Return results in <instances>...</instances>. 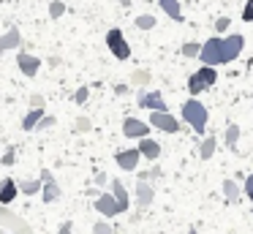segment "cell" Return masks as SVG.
<instances>
[{
    "label": "cell",
    "mask_w": 253,
    "mask_h": 234,
    "mask_svg": "<svg viewBox=\"0 0 253 234\" xmlns=\"http://www.w3.org/2000/svg\"><path fill=\"white\" fill-rule=\"evenodd\" d=\"M182 54H185V57H199V54H202V44H196V41L182 44Z\"/></svg>",
    "instance_id": "obj_26"
},
{
    "label": "cell",
    "mask_w": 253,
    "mask_h": 234,
    "mask_svg": "<svg viewBox=\"0 0 253 234\" xmlns=\"http://www.w3.org/2000/svg\"><path fill=\"white\" fill-rule=\"evenodd\" d=\"M237 139H240V125L231 123L226 128V144H229V150H237Z\"/></svg>",
    "instance_id": "obj_23"
},
{
    "label": "cell",
    "mask_w": 253,
    "mask_h": 234,
    "mask_svg": "<svg viewBox=\"0 0 253 234\" xmlns=\"http://www.w3.org/2000/svg\"><path fill=\"white\" fill-rule=\"evenodd\" d=\"M229 27V16H220L218 22H215V30H226Z\"/></svg>",
    "instance_id": "obj_38"
},
{
    "label": "cell",
    "mask_w": 253,
    "mask_h": 234,
    "mask_svg": "<svg viewBox=\"0 0 253 234\" xmlns=\"http://www.w3.org/2000/svg\"><path fill=\"white\" fill-rule=\"evenodd\" d=\"M17 65L25 76H36L41 68V60L33 57V54H28V52H17Z\"/></svg>",
    "instance_id": "obj_11"
},
{
    "label": "cell",
    "mask_w": 253,
    "mask_h": 234,
    "mask_svg": "<svg viewBox=\"0 0 253 234\" xmlns=\"http://www.w3.org/2000/svg\"><path fill=\"white\" fill-rule=\"evenodd\" d=\"M19 44H22V36H19V30H6L3 36H0V52L19 49Z\"/></svg>",
    "instance_id": "obj_18"
},
{
    "label": "cell",
    "mask_w": 253,
    "mask_h": 234,
    "mask_svg": "<svg viewBox=\"0 0 253 234\" xmlns=\"http://www.w3.org/2000/svg\"><path fill=\"white\" fill-rule=\"evenodd\" d=\"M215 152V139H204L202 147H199V155H202V161H210Z\"/></svg>",
    "instance_id": "obj_25"
},
{
    "label": "cell",
    "mask_w": 253,
    "mask_h": 234,
    "mask_svg": "<svg viewBox=\"0 0 253 234\" xmlns=\"http://www.w3.org/2000/svg\"><path fill=\"white\" fill-rule=\"evenodd\" d=\"M182 117H185V123L191 125L196 134H204V131H207V109H204V103H199L196 98L182 103Z\"/></svg>",
    "instance_id": "obj_1"
},
{
    "label": "cell",
    "mask_w": 253,
    "mask_h": 234,
    "mask_svg": "<svg viewBox=\"0 0 253 234\" xmlns=\"http://www.w3.org/2000/svg\"><path fill=\"white\" fill-rule=\"evenodd\" d=\"M123 134H126L128 139H144V136L150 134V125L142 123V120H136V117H126L123 120Z\"/></svg>",
    "instance_id": "obj_9"
},
{
    "label": "cell",
    "mask_w": 253,
    "mask_h": 234,
    "mask_svg": "<svg viewBox=\"0 0 253 234\" xmlns=\"http://www.w3.org/2000/svg\"><path fill=\"white\" fill-rule=\"evenodd\" d=\"M128 90H131L128 85H115V93H117V95H126Z\"/></svg>",
    "instance_id": "obj_41"
},
{
    "label": "cell",
    "mask_w": 253,
    "mask_h": 234,
    "mask_svg": "<svg viewBox=\"0 0 253 234\" xmlns=\"http://www.w3.org/2000/svg\"><path fill=\"white\" fill-rule=\"evenodd\" d=\"M223 196L229 204H240V185L234 180H223Z\"/></svg>",
    "instance_id": "obj_20"
},
{
    "label": "cell",
    "mask_w": 253,
    "mask_h": 234,
    "mask_svg": "<svg viewBox=\"0 0 253 234\" xmlns=\"http://www.w3.org/2000/svg\"><path fill=\"white\" fill-rule=\"evenodd\" d=\"M106 180H109V177H106V172H98V174H95V185H106Z\"/></svg>",
    "instance_id": "obj_40"
},
{
    "label": "cell",
    "mask_w": 253,
    "mask_h": 234,
    "mask_svg": "<svg viewBox=\"0 0 253 234\" xmlns=\"http://www.w3.org/2000/svg\"><path fill=\"white\" fill-rule=\"evenodd\" d=\"M188 234H196V229H193V226H191V229H188Z\"/></svg>",
    "instance_id": "obj_42"
},
{
    "label": "cell",
    "mask_w": 253,
    "mask_h": 234,
    "mask_svg": "<svg viewBox=\"0 0 253 234\" xmlns=\"http://www.w3.org/2000/svg\"><path fill=\"white\" fill-rule=\"evenodd\" d=\"M30 109H44V95H39V93H36V95L30 98Z\"/></svg>",
    "instance_id": "obj_36"
},
{
    "label": "cell",
    "mask_w": 253,
    "mask_h": 234,
    "mask_svg": "<svg viewBox=\"0 0 253 234\" xmlns=\"http://www.w3.org/2000/svg\"><path fill=\"white\" fill-rule=\"evenodd\" d=\"M41 117H44V109H30L28 117L22 120V128H25V131H33L36 125L41 123Z\"/></svg>",
    "instance_id": "obj_21"
},
{
    "label": "cell",
    "mask_w": 253,
    "mask_h": 234,
    "mask_svg": "<svg viewBox=\"0 0 253 234\" xmlns=\"http://www.w3.org/2000/svg\"><path fill=\"white\" fill-rule=\"evenodd\" d=\"M17 188L22 190L25 196H36L41 190V180H22V183H17Z\"/></svg>",
    "instance_id": "obj_22"
},
{
    "label": "cell",
    "mask_w": 253,
    "mask_h": 234,
    "mask_svg": "<svg viewBox=\"0 0 253 234\" xmlns=\"http://www.w3.org/2000/svg\"><path fill=\"white\" fill-rule=\"evenodd\" d=\"M55 123H57L55 117H49V114H44V117H41V123L36 125V128H52V125H55Z\"/></svg>",
    "instance_id": "obj_35"
},
{
    "label": "cell",
    "mask_w": 253,
    "mask_h": 234,
    "mask_svg": "<svg viewBox=\"0 0 253 234\" xmlns=\"http://www.w3.org/2000/svg\"><path fill=\"white\" fill-rule=\"evenodd\" d=\"M41 196H44V204H52V201H57L63 196L60 185L55 183V177H52L49 169H44V172H41Z\"/></svg>",
    "instance_id": "obj_6"
},
{
    "label": "cell",
    "mask_w": 253,
    "mask_h": 234,
    "mask_svg": "<svg viewBox=\"0 0 253 234\" xmlns=\"http://www.w3.org/2000/svg\"><path fill=\"white\" fill-rule=\"evenodd\" d=\"M245 193H248V199L253 201V174H251V177L245 180Z\"/></svg>",
    "instance_id": "obj_37"
},
{
    "label": "cell",
    "mask_w": 253,
    "mask_h": 234,
    "mask_svg": "<svg viewBox=\"0 0 253 234\" xmlns=\"http://www.w3.org/2000/svg\"><path fill=\"white\" fill-rule=\"evenodd\" d=\"M150 79H153V76H150V71H144V68H139V71L131 74V85H136V87H144Z\"/></svg>",
    "instance_id": "obj_24"
},
{
    "label": "cell",
    "mask_w": 253,
    "mask_h": 234,
    "mask_svg": "<svg viewBox=\"0 0 253 234\" xmlns=\"http://www.w3.org/2000/svg\"><path fill=\"white\" fill-rule=\"evenodd\" d=\"M0 163H3V166H14V163H17V152L6 150V155H3V161H0Z\"/></svg>",
    "instance_id": "obj_33"
},
{
    "label": "cell",
    "mask_w": 253,
    "mask_h": 234,
    "mask_svg": "<svg viewBox=\"0 0 253 234\" xmlns=\"http://www.w3.org/2000/svg\"><path fill=\"white\" fill-rule=\"evenodd\" d=\"M112 196H115V201H117V207H120V212H126L128 207H131L128 190H126V185H123L120 180H112Z\"/></svg>",
    "instance_id": "obj_17"
},
{
    "label": "cell",
    "mask_w": 253,
    "mask_h": 234,
    "mask_svg": "<svg viewBox=\"0 0 253 234\" xmlns=\"http://www.w3.org/2000/svg\"><path fill=\"white\" fill-rule=\"evenodd\" d=\"M71 232H74V226H71L68 221H66V223H60V229H57V234H71Z\"/></svg>",
    "instance_id": "obj_39"
},
{
    "label": "cell",
    "mask_w": 253,
    "mask_h": 234,
    "mask_svg": "<svg viewBox=\"0 0 253 234\" xmlns=\"http://www.w3.org/2000/svg\"><path fill=\"white\" fill-rule=\"evenodd\" d=\"M3 234H6V232H3Z\"/></svg>",
    "instance_id": "obj_44"
},
{
    "label": "cell",
    "mask_w": 253,
    "mask_h": 234,
    "mask_svg": "<svg viewBox=\"0 0 253 234\" xmlns=\"http://www.w3.org/2000/svg\"><path fill=\"white\" fill-rule=\"evenodd\" d=\"M242 19L253 22V0H248V3H245V8H242Z\"/></svg>",
    "instance_id": "obj_34"
},
{
    "label": "cell",
    "mask_w": 253,
    "mask_h": 234,
    "mask_svg": "<svg viewBox=\"0 0 253 234\" xmlns=\"http://www.w3.org/2000/svg\"><path fill=\"white\" fill-rule=\"evenodd\" d=\"M136 27H139V30H153V27H155V16H150V14L136 16Z\"/></svg>",
    "instance_id": "obj_27"
},
{
    "label": "cell",
    "mask_w": 253,
    "mask_h": 234,
    "mask_svg": "<svg viewBox=\"0 0 253 234\" xmlns=\"http://www.w3.org/2000/svg\"><path fill=\"white\" fill-rule=\"evenodd\" d=\"M0 226H3V232H6V234H36L33 226H30L22 215L11 212L8 207H0Z\"/></svg>",
    "instance_id": "obj_2"
},
{
    "label": "cell",
    "mask_w": 253,
    "mask_h": 234,
    "mask_svg": "<svg viewBox=\"0 0 253 234\" xmlns=\"http://www.w3.org/2000/svg\"><path fill=\"white\" fill-rule=\"evenodd\" d=\"M139 103H142L144 109H153V112H166V101L161 93H144L142 98H139Z\"/></svg>",
    "instance_id": "obj_16"
},
{
    "label": "cell",
    "mask_w": 253,
    "mask_h": 234,
    "mask_svg": "<svg viewBox=\"0 0 253 234\" xmlns=\"http://www.w3.org/2000/svg\"><path fill=\"white\" fill-rule=\"evenodd\" d=\"M95 210H98L101 215H106V218L120 215V207H117V201H115V196H112V193H101L98 199H95Z\"/></svg>",
    "instance_id": "obj_12"
},
{
    "label": "cell",
    "mask_w": 253,
    "mask_h": 234,
    "mask_svg": "<svg viewBox=\"0 0 253 234\" xmlns=\"http://www.w3.org/2000/svg\"><path fill=\"white\" fill-rule=\"evenodd\" d=\"M155 177H161V166H153L150 172H142V174H139V180H142V183H147V180H155Z\"/></svg>",
    "instance_id": "obj_29"
},
{
    "label": "cell",
    "mask_w": 253,
    "mask_h": 234,
    "mask_svg": "<svg viewBox=\"0 0 253 234\" xmlns=\"http://www.w3.org/2000/svg\"><path fill=\"white\" fill-rule=\"evenodd\" d=\"M63 14H66V3H63V0H52V5H49V16H52V19H60Z\"/></svg>",
    "instance_id": "obj_28"
},
{
    "label": "cell",
    "mask_w": 253,
    "mask_h": 234,
    "mask_svg": "<svg viewBox=\"0 0 253 234\" xmlns=\"http://www.w3.org/2000/svg\"><path fill=\"white\" fill-rule=\"evenodd\" d=\"M93 232H95V234H112V226H109L106 221H98V223L93 226Z\"/></svg>",
    "instance_id": "obj_32"
},
{
    "label": "cell",
    "mask_w": 253,
    "mask_h": 234,
    "mask_svg": "<svg viewBox=\"0 0 253 234\" xmlns=\"http://www.w3.org/2000/svg\"><path fill=\"white\" fill-rule=\"evenodd\" d=\"M242 49H245V38H242L240 33H234V36L223 38V63H231V60H237Z\"/></svg>",
    "instance_id": "obj_7"
},
{
    "label": "cell",
    "mask_w": 253,
    "mask_h": 234,
    "mask_svg": "<svg viewBox=\"0 0 253 234\" xmlns=\"http://www.w3.org/2000/svg\"><path fill=\"white\" fill-rule=\"evenodd\" d=\"M74 128H77L79 134H84V131H90V128H93V123H90L87 117H79V120H77V125H74Z\"/></svg>",
    "instance_id": "obj_30"
},
{
    "label": "cell",
    "mask_w": 253,
    "mask_h": 234,
    "mask_svg": "<svg viewBox=\"0 0 253 234\" xmlns=\"http://www.w3.org/2000/svg\"><path fill=\"white\" fill-rule=\"evenodd\" d=\"M150 3H153V0H150Z\"/></svg>",
    "instance_id": "obj_43"
},
{
    "label": "cell",
    "mask_w": 253,
    "mask_h": 234,
    "mask_svg": "<svg viewBox=\"0 0 253 234\" xmlns=\"http://www.w3.org/2000/svg\"><path fill=\"white\" fill-rule=\"evenodd\" d=\"M150 125H153V128H158V131H166V134H177V131H180V123H177L169 112H153Z\"/></svg>",
    "instance_id": "obj_8"
},
{
    "label": "cell",
    "mask_w": 253,
    "mask_h": 234,
    "mask_svg": "<svg viewBox=\"0 0 253 234\" xmlns=\"http://www.w3.org/2000/svg\"><path fill=\"white\" fill-rule=\"evenodd\" d=\"M215 82H218V71L210 68V65H202V68H199L196 74L188 76V90H191V95H199L202 90L212 87Z\"/></svg>",
    "instance_id": "obj_3"
},
{
    "label": "cell",
    "mask_w": 253,
    "mask_h": 234,
    "mask_svg": "<svg viewBox=\"0 0 253 234\" xmlns=\"http://www.w3.org/2000/svg\"><path fill=\"white\" fill-rule=\"evenodd\" d=\"M115 161H117V166H120L123 172H133V169L139 166V161H142V155H139L136 147H131V150H120V152H117Z\"/></svg>",
    "instance_id": "obj_10"
},
{
    "label": "cell",
    "mask_w": 253,
    "mask_h": 234,
    "mask_svg": "<svg viewBox=\"0 0 253 234\" xmlns=\"http://www.w3.org/2000/svg\"><path fill=\"white\" fill-rule=\"evenodd\" d=\"M106 47H109V52L115 54L117 60L131 57V47H128V41H126V36H123L120 27H112V30L106 33Z\"/></svg>",
    "instance_id": "obj_5"
},
{
    "label": "cell",
    "mask_w": 253,
    "mask_h": 234,
    "mask_svg": "<svg viewBox=\"0 0 253 234\" xmlns=\"http://www.w3.org/2000/svg\"><path fill=\"white\" fill-rule=\"evenodd\" d=\"M158 5L164 8L166 16H171L174 22H182V11H180V3H177V0H158Z\"/></svg>",
    "instance_id": "obj_19"
},
{
    "label": "cell",
    "mask_w": 253,
    "mask_h": 234,
    "mask_svg": "<svg viewBox=\"0 0 253 234\" xmlns=\"http://www.w3.org/2000/svg\"><path fill=\"white\" fill-rule=\"evenodd\" d=\"M153 185L150 183H142V180H139L136 183V207L139 210H147L150 204H153Z\"/></svg>",
    "instance_id": "obj_13"
},
{
    "label": "cell",
    "mask_w": 253,
    "mask_h": 234,
    "mask_svg": "<svg viewBox=\"0 0 253 234\" xmlns=\"http://www.w3.org/2000/svg\"><path fill=\"white\" fill-rule=\"evenodd\" d=\"M19 188H17V180L6 177V180H0V204H11L14 199H17Z\"/></svg>",
    "instance_id": "obj_14"
},
{
    "label": "cell",
    "mask_w": 253,
    "mask_h": 234,
    "mask_svg": "<svg viewBox=\"0 0 253 234\" xmlns=\"http://www.w3.org/2000/svg\"><path fill=\"white\" fill-rule=\"evenodd\" d=\"M87 98H90V87H79L77 95H74V101H77V103H84Z\"/></svg>",
    "instance_id": "obj_31"
},
{
    "label": "cell",
    "mask_w": 253,
    "mask_h": 234,
    "mask_svg": "<svg viewBox=\"0 0 253 234\" xmlns=\"http://www.w3.org/2000/svg\"><path fill=\"white\" fill-rule=\"evenodd\" d=\"M139 155L142 158H147V161H158V155H161V144L155 139H147V136H144L142 141H139Z\"/></svg>",
    "instance_id": "obj_15"
},
{
    "label": "cell",
    "mask_w": 253,
    "mask_h": 234,
    "mask_svg": "<svg viewBox=\"0 0 253 234\" xmlns=\"http://www.w3.org/2000/svg\"><path fill=\"white\" fill-rule=\"evenodd\" d=\"M202 63L204 65H210V68H215V65H220L223 63V38H210V41H204L202 44Z\"/></svg>",
    "instance_id": "obj_4"
}]
</instances>
